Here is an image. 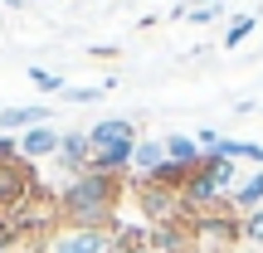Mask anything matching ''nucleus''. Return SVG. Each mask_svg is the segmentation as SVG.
Masks as SVG:
<instances>
[{
    "label": "nucleus",
    "instance_id": "obj_1",
    "mask_svg": "<svg viewBox=\"0 0 263 253\" xmlns=\"http://www.w3.org/2000/svg\"><path fill=\"white\" fill-rule=\"evenodd\" d=\"M117 200H122V176L83 170L59 195V215L68 219V229H107L117 215Z\"/></svg>",
    "mask_w": 263,
    "mask_h": 253
},
{
    "label": "nucleus",
    "instance_id": "obj_2",
    "mask_svg": "<svg viewBox=\"0 0 263 253\" xmlns=\"http://www.w3.org/2000/svg\"><path fill=\"white\" fill-rule=\"evenodd\" d=\"M34 195V170L25 156H5L0 161V215H15L25 200Z\"/></svg>",
    "mask_w": 263,
    "mask_h": 253
},
{
    "label": "nucleus",
    "instance_id": "obj_3",
    "mask_svg": "<svg viewBox=\"0 0 263 253\" xmlns=\"http://www.w3.org/2000/svg\"><path fill=\"white\" fill-rule=\"evenodd\" d=\"M20 156L25 161H44V156H59V141H64V131H54L49 122H39V127H29V131H20Z\"/></svg>",
    "mask_w": 263,
    "mask_h": 253
},
{
    "label": "nucleus",
    "instance_id": "obj_4",
    "mask_svg": "<svg viewBox=\"0 0 263 253\" xmlns=\"http://www.w3.org/2000/svg\"><path fill=\"white\" fill-rule=\"evenodd\" d=\"M137 195H141V209H146L151 219H171V215H185V209H176V190H166V185H156V180H141L137 185Z\"/></svg>",
    "mask_w": 263,
    "mask_h": 253
},
{
    "label": "nucleus",
    "instance_id": "obj_5",
    "mask_svg": "<svg viewBox=\"0 0 263 253\" xmlns=\"http://www.w3.org/2000/svg\"><path fill=\"white\" fill-rule=\"evenodd\" d=\"M166 166V137H137V151H132V170L141 180H151Z\"/></svg>",
    "mask_w": 263,
    "mask_h": 253
},
{
    "label": "nucleus",
    "instance_id": "obj_6",
    "mask_svg": "<svg viewBox=\"0 0 263 253\" xmlns=\"http://www.w3.org/2000/svg\"><path fill=\"white\" fill-rule=\"evenodd\" d=\"M112 244H107L103 229H68V234L54 239V253H107Z\"/></svg>",
    "mask_w": 263,
    "mask_h": 253
},
{
    "label": "nucleus",
    "instance_id": "obj_7",
    "mask_svg": "<svg viewBox=\"0 0 263 253\" xmlns=\"http://www.w3.org/2000/svg\"><path fill=\"white\" fill-rule=\"evenodd\" d=\"M88 151H93L88 131H64V141H59V161H64V170L83 176V166H88Z\"/></svg>",
    "mask_w": 263,
    "mask_h": 253
},
{
    "label": "nucleus",
    "instance_id": "obj_8",
    "mask_svg": "<svg viewBox=\"0 0 263 253\" xmlns=\"http://www.w3.org/2000/svg\"><path fill=\"white\" fill-rule=\"evenodd\" d=\"M88 141H93V146H122V141H137V127H132L127 117H107V122L88 127Z\"/></svg>",
    "mask_w": 263,
    "mask_h": 253
},
{
    "label": "nucleus",
    "instance_id": "obj_9",
    "mask_svg": "<svg viewBox=\"0 0 263 253\" xmlns=\"http://www.w3.org/2000/svg\"><path fill=\"white\" fill-rule=\"evenodd\" d=\"M39 122H49V107H39V103H29V107H0V131H29Z\"/></svg>",
    "mask_w": 263,
    "mask_h": 253
},
{
    "label": "nucleus",
    "instance_id": "obj_10",
    "mask_svg": "<svg viewBox=\"0 0 263 253\" xmlns=\"http://www.w3.org/2000/svg\"><path fill=\"white\" fill-rule=\"evenodd\" d=\"M258 205H263V170H254V176L229 195V209H239V215H249V209H258Z\"/></svg>",
    "mask_w": 263,
    "mask_h": 253
},
{
    "label": "nucleus",
    "instance_id": "obj_11",
    "mask_svg": "<svg viewBox=\"0 0 263 253\" xmlns=\"http://www.w3.org/2000/svg\"><path fill=\"white\" fill-rule=\"evenodd\" d=\"M166 161L195 166V161H200V146H195V137H185V131H171V137H166Z\"/></svg>",
    "mask_w": 263,
    "mask_h": 253
},
{
    "label": "nucleus",
    "instance_id": "obj_12",
    "mask_svg": "<svg viewBox=\"0 0 263 253\" xmlns=\"http://www.w3.org/2000/svg\"><path fill=\"white\" fill-rule=\"evenodd\" d=\"M254 25H258V20H254V15H239V20H234V25H229V29H224V49H239V44H244V39H249V34H254Z\"/></svg>",
    "mask_w": 263,
    "mask_h": 253
},
{
    "label": "nucleus",
    "instance_id": "obj_13",
    "mask_svg": "<svg viewBox=\"0 0 263 253\" xmlns=\"http://www.w3.org/2000/svg\"><path fill=\"white\" fill-rule=\"evenodd\" d=\"M239 239H249V244H263V205L249 209L244 219H239Z\"/></svg>",
    "mask_w": 263,
    "mask_h": 253
},
{
    "label": "nucleus",
    "instance_id": "obj_14",
    "mask_svg": "<svg viewBox=\"0 0 263 253\" xmlns=\"http://www.w3.org/2000/svg\"><path fill=\"white\" fill-rule=\"evenodd\" d=\"M29 83H34L39 93H64V88H68L59 73H44V68H29Z\"/></svg>",
    "mask_w": 263,
    "mask_h": 253
},
{
    "label": "nucleus",
    "instance_id": "obj_15",
    "mask_svg": "<svg viewBox=\"0 0 263 253\" xmlns=\"http://www.w3.org/2000/svg\"><path fill=\"white\" fill-rule=\"evenodd\" d=\"M215 15H219V0H195V5L185 10V20H190V25H210Z\"/></svg>",
    "mask_w": 263,
    "mask_h": 253
},
{
    "label": "nucleus",
    "instance_id": "obj_16",
    "mask_svg": "<svg viewBox=\"0 0 263 253\" xmlns=\"http://www.w3.org/2000/svg\"><path fill=\"white\" fill-rule=\"evenodd\" d=\"M107 93V83H88V88H64V103H98Z\"/></svg>",
    "mask_w": 263,
    "mask_h": 253
},
{
    "label": "nucleus",
    "instance_id": "obj_17",
    "mask_svg": "<svg viewBox=\"0 0 263 253\" xmlns=\"http://www.w3.org/2000/svg\"><path fill=\"white\" fill-rule=\"evenodd\" d=\"M176 253H200V248H190V244H180V248H176Z\"/></svg>",
    "mask_w": 263,
    "mask_h": 253
},
{
    "label": "nucleus",
    "instance_id": "obj_18",
    "mask_svg": "<svg viewBox=\"0 0 263 253\" xmlns=\"http://www.w3.org/2000/svg\"><path fill=\"white\" fill-rule=\"evenodd\" d=\"M5 248H10V239H0V253H5Z\"/></svg>",
    "mask_w": 263,
    "mask_h": 253
},
{
    "label": "nucleus",
    "instance_id": "obj_19",
    "mask_svg": "<svg viewBox=\"0 0 263 253\" xmlns=\"http://www.w3.org/2000/svg\"><path fill=\"white\" fill-rule=\"evenodd\" d=\"M5 5H20V0H5Z\"/></svg>",
    "mask_w": 263,
    "mask_h": 253
},
{
    "label": "nucleus",
    "instance_id": "obj_20",
    "mask_svg": "<svg viewBox=\"0 0 263 253\" xmlns=\"http://www.w3.org/2000/svg\"><path fill=\"white\" fill-rule=\"evenodd\" d=\"M137 253H151V248H137Z\"/></svg>",
    "mask_w": 263,
    "mask_h": 253
},
{
    "label": "nucleus",
    "instance_id": "obj_21",
    "mask_svg": "<svg viewBox=\"0 0 263 253\" xmlns=\"http://www.w3.org/2000/svg\"><path fill=\"white\" fill-rule=\"evenodd\" d=\"M258 112H263V107H258Z\"/></svg>",
    "mask_w": 263,
    "mask_h": 253
}]
</instances>
